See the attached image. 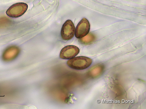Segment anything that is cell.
<instances>
[{
    "label": "cell",
    "instance_id": "obj_1",
    "mask_svg": "<svg viewBox=\"0 0 146 109\" xmlns=\"http://www.w3.org/2000/svg\"><path fill=\"white\" fill-rule=\"evenodd\" d=\"M92 60L84 56L75 57L68 60L67 64L71 68L76 70H83L87 68L92 64Z\"/></svg>",
    "mask_w": 146,
    "mask_h": 109
},
{
    "label": "cell",
    "instance_id": "obj_2",
    "mask_svg": "<svg viewBox=\"0 0 146 109\" xmlns=\"http://www.w3.org/2000/svg\"><path fill=\"white\" fill-rule=\"evenodd\" d=\"M28 8V5L23 3H18L11 6L7 10V15L11 18H18L24 14Z\"/></svg>",
    "mask_w": 146,
    "mask_h": 109
},
{
    "label": "cell",
    "instance_id": "obj_3",
    "mask_svg": "<svg viewBox=\"0 0 146 109\" xmlns=\"http://www.w3.org/2000/svg\"><path fill=\"white\" fill-rule=\"evenodd\" d=\"M75 33V28L74 23L70 20H66L62 28L61 35L64 40L68 41L74 37Z\"/></svg>",
    "mask_w": 146,
    "mask_h": 109
},
{
    "label": "cell",
    "instance_id": "obj_4",
    "mask_svg": "<svg viewBox=\"0 0 146 109\" xmlns=\"http://www.w3.org/2000/svg\"><path fill=\"white\" fill-rule=\"evenodd\" d=\"M90 25L89 21L83 18L78 23L75 30V35L78 39H81L88 34Z\"/></svg>",
    "mask_w": 146,
    "mask_h": 109
},
{
    "label": "cell",
    "instance_id": "obj_5",
    "mask_svg": "<svg viewBox=\"0 0 146 109\" xmlns=\"http://www.w3.org/2000/svg\"><path fill=\"white\" fill-rule=\"evenodd\" d=\"M80 52V49L77 46L70 45L67 46L63 48L61 51L60 57L64 59H69L74 58Z\"/></svg>",
    "mask_w": 146,
    "mask_h": 109
},
{
    "label": "cell",
    "instance_id": "obj_6",
    "mask_svg": "<svg viewBox=\"0 0 146 109\" xmlns=\"http://www.w3.org/2000/svg\"><path fill=\"white\" fill-rule=\"evenodd\" d=\"M20 51L19 48L17 46L9 47L4 52L2 56L3 59L5 61H11L17 57Z\"/></svg>",
    "mask_w": 146,
    "mask_h": 109
},
{
    "label": "cell",
    "instance_id": "obj_7",
    "mask_svg": "<svg viewBox=\"0 0 146 109\" xmlns=\"http://www.w3.org/2000/svg\"><path fill=\"white\" fill-rule=\"evenodd\" d=\"M104 70L103 66L101 65L97 66L90 70V75L91 77L94 78L98 77L102 73Z\"/></svg>",
    "mask_w": 146,
    "mask_h": 109
},
{
    "label": "cell",
    "instance_id": "obj_8",
    "mask_svg": "<svg viewBox=\"0 0 146 109\" xmlns=\"http://www.w3.org/2000/svg\"><path fill=\"white\" fill-rule=\"evenodd\" d=\"M95 39V37L94 35L92 33H90L84 37L80 39V41L82 44L88 45L93 42Z\"/></svg>",
    "mask_w": 146,
    "mask_h": 109
}]
</instances>
